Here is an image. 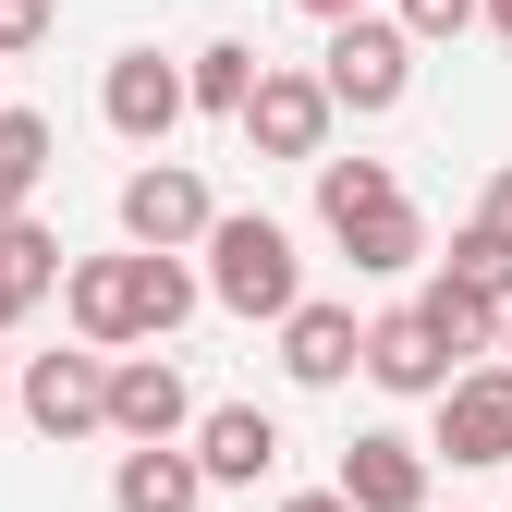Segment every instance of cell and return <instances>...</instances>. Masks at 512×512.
<instances>
[{"mask_svg":"<svg viewBox=\"0 0 512 512\" xmlns=\"http://www.w3.org/2000/svg\"><path fill=\"white\" fill-rule=\"evenodd\" d=\"M208 305V281L183 269V256H74V281H61V317H74L86 354H135V342H171L183 317Z\"/></svg>","mask_w":512,"mask_h":512,"instance_id":"1","label":"cell"},{"mask_svg":"<svg viewBox=\"0 0 512 512\" xmlns=\"http://www.w3.org/2000/svg\"><path fill=\"white\" fill-rule=\"evenodd\" d=\"M208 305L269 317V330L305 305V256H293V232L269 208H220V232H208Z\"/></svg>","mask_w":512,"mask_h":512,"instance_id":"2","label":"cell"},{"mask_svg":"<svg viewBox=\"0 0 512 512\" xmlns=\"http://www.w3.org/2000/svg\"><path fill=\"white\" fill-rule=\"evenodd\" d=\"M317 86H330V110H354V122L403 110V98H415V37H403L391 13L330 25V49H317Z\"/></svg>","mask_w":512,"mask_h":512,"instance_id":"3","label":"cell"},{"mask_svg":"<svg viewBox=\"0 0 512 512\" xmlns=\"http://www.w3.org/2000/svg\"><path fill=\"white\" fill-rule=\"evenodd\" d=\"M13 415L49 439V452H74V439H110V354H25L13 378Z\"/></svg>","mask_w":512,"mask_h":512,"instance_id":"4","label":"cell"},{"mask_svg":"<svg viewBox=\"0 0 512 512\" xmlns=\"http://www.w3.org/2000/svg\"><path fill=\"white\" fill-rule=\"evenodd\" d=\"M208 232H220V196L183 159L122 171V244H135V256H208Z\"/></svg>","mask_w":512,"mask_h":512,"instance_id":"5","label":"cell"},{"mask_svg":"<svg viewBox=\"0 0 512 512\" xmlns=\"http://www.w3.org/2000/svg\"><path fill=\"white\" fill-rule=\"evenodd\" d=\"M110 439L122 452H183L196 439V391L171 354H110Z\"/></svg>","mask_w":512,"mask_h":512,"instance_id":"6","label":"cell"},{"mask_svg":"<svg viewBox=\"0 0 512 512\" xmlns=\"http://www.w3.org/2000/svg\"><path fill=\"white\" fill-rule=\"evenodd\" d=\"M183 110H196V86H183V61H159V49H122L110 74H98V122H110L122 147H171Z\"/></svg>","mask_w":512,"mask_h":512,"instance_id":"7","label":"cell"},{"mask_svg":"<svg viewBox=\"0 0 512 512\" xmlns=\"http://www.w3.org/2000/svg\"><path fill=\"white\" fill-rule=\"evenodd\" d=\"M330 488H342L354 512H427V488H439V452H427V439H403V427H354Z\"/></svg>","mask_w":512,"mask_h":512,"instance_id":"8","label":"cell"},{"mask_svg":"<svg viewBox=\"0 0 512 512\" xmlns=\"http://www.w3.org/2000/svg\"><path fill=\"white\" fill-rule=\"evenodd\" d=\"M330 122H342V110H330V86L293 74V61H269V86H256V110L232 122V135H244L256 159H305V171H317V159H330Z\"/></svg>","mask_w":512,"mask_h":512,"instance_id":"9","label":"cell"},{"mask_svg":"<svg viewBox=\"0 0 512 512\" xmlns=\"http://www.w3.org/2000/svg\"><path fill=\"white\" fill-rule=\"evenodd\" d=\"M427 452L464 464V476L512 464V366H464L452 391H439V439H427Z\"/></svg>","mask_w":512,"mask_h":512,"instance_id":"10","label":"cell"},{"mask_svg":"<svg viewBox=\"0 0 512 512\" xmlns=\"http://www.w3.org/2000/svg\"><path fill=\"white\" fill-rule=\"evenodd\" d=\"M281 378H293V391H342V378H366V317L330 305V293H305L281 317Z\"/></svg>","mask_w":512,"mask_h":512,"instance_id":"11","label":"cell"},{"mask_svg":"<svg viewBox=\"0 0 512 512\" xmlns=\"http://www.w3.org/2000/svg\"><path fill=\"white\" fill-rule=\"evenodd\" d=\"M366 378H378L391 403H439L464 366L427 342V317H415V305H378V317H366Z\"/></svg>","mask_w":512,"mask_h":512,"instance_id":"12","label":"cell"},{"mask_svg":"<svg viewBox=\"0 0 512 512\" xmlns=\"http://www.w3.org/2000/svg\"><path fill=\"white\" fill-rule=\"evenodd\" d=\"M196 464H208V488L281 476V415H269V403H208V415H196Z\"/></svg>","mask_w":512,"mask_h":512,"instance_id":"13","label":"cell"},{"mask_svg":"<svg viewBox=\"0 0 512 512\" xmlns=\"http://www.w3.org/2000/svg\"><path fill=\"white\" fill-rule=\"evenodd\" d=\"M74 281V256H61L49 220H0V330H25V317Z\"/></svg>","mask_w":512,"mask_h":512,"instance_id":"14","label":"cell"},{"mask_svg":"<svg viewBox=\"0 0 512 512\" xmlns=\"http://www.w3.org/2000/svg\"><path fill=\"white\" fill-rule=\"evenodd\" d=\"M196 500H208L196 439H183V452H122L110 464V512H196Z\"/></svg>","mask_w":512,"mask_h":512,"instance_id":"15","label":"cell"},{"mask_svg":"<svg viewBox=\"0 0 512 512\" xmlns=\"http://www.w3.org/2000/svg\"><path fill=\"white\" fill-rule=\"evenodd\" d=\"M415 317H427V342L452 354V366H500V305H488V293L427 281V293H415Z\"/></svg>","mask_w":512,"mask_h":512,"instance_id":"16","label":"cell"},{"mask_svg":"<svg viewBox=\"0 0 512 512\" xmlns=\"http://www.w3.org/2000/svg\"><path fill=\"white\" fill-rule=\"evenodd\" d=\"M391 208H403L391 159H317V220H330V244L366 232V220H391Z\"/></svg>","mask_w":512,"mask_h":512,"instance_id":"17","label":"cell"},{"mask_svg":"<svg viewBox=\"0 0 512 512\" xmlns=\"http://www.w3.org/2000/svg\"><path fill=\"white\" fill-rule=\"evenodd\" d=\"M183 86H196V110H208V122H244V110H256V86H269V61H256L244 37H208L196 61H183Z\"/></svg>","mask_w":512,"mask_h":512,"instance_id":"18","label":"cell"},{"mask_svg":"<svg viewBox=\"0 0 512 512\" xmlns=\"http://www.w3.org/2000/svg\"><path fill=\"white\" fill-rule=\"evenodd\" d=\"M37 183H49V122L0 110V220H37Z\"/></svg>","mask_w":512,"mask_h":512,"instance_id":"19","label":"cell"},{"mask_svg":"<svg viewBox=\"0 0 512 512\" xmlns=\"http://www.w3.org/2000/svg\"><path fill=\"white\" fill-rule=\"evenodd\" d=\"M439 281H464V293H488V305H512V232L476 208L464 232H452V256H439Z\"/></svg>","mask_w":512,"mask_h":512,"instance_id":"20","label":"cell"},{"mask_svg":"<svg viewBox=\"0 0 512 512\" xmlns=\"http://www.w3.org/2000/svg\"><path fill=\"white\" fill-rule=\"evenodd\" d=\"M342 256H354V281H403L415 256H427V220H415V196H403L391 220H366V232H342Z\"/></svg>","mask_w":512,"mask_h":512,"instance_id":"21","label":"cell"},{"mask_svg":"<svg viewBox=\"0 0 512 512\" xmlns=\"http://www.w3.org/2000/svg\"><path fill=\"white\" fill-rule=\"evenodd\" d=\"M391 25H403L415 49H452V37H476V25H488V0H391Z\"/></svg>","mask_w":512,"mask_h":512,"instance_id":"22","label":"cell"},{"mask_svg":"<svg viewBox=\"0 0 512 512\" xmlns=\"http://www.w3.org/2000/svg\"><path fill=\"white\" fill-rule=\"evenodd\" d=\"M49 25H61V0H0V61H25Z\"/></svg>","mask_w":512,"mask_h":512,"instance_id":"23","label":"cell"},{"mask_svg":"<svg viewBox=\"0 0 512 512\" xmlns=\"http://www.w3.org/2000/svg\"><path fill=\"white\" fill-rule=\"evenodd\" d=\"M293 13H317V25H366L378 0H293Z\"/></svg>","mask_w":512,"mask_h":512,"instance_id":"24","label":"cell"},{"mask_svg":"<svg viewBox=\"0 0 512 512\" xmlns=\"http://www.w3.org/2000/svg\"><path fill=\"white\" fill-rule=\"evenodd\" d=\"M281 512H354V500H342V488H293Z\"/></svg>","mask_w":512,"mask_h":512,"instance_id":"25","label":"cell"},{"mask_svg":"<svg viewBox=\"0 0 512 512\" xmlns=\"http://www.w3.org/2000/svg\"><path fill=\"white\" fill-rule=\"evenodd\" d=\"M488 220H500V232H512V171H500V183H488Z\"/></svg>","mask_w":512,"mask_h":512,"instance_id":"26","label":"cell"},{"mask_svg":"<svg viewBox=\"0 0 512 512\" xmlns=\"http://www.w3.org/2000/svg\"><path fill=\"white\" fill-rule=\"evenodd\" d=\"M488 37H500V49H512V0H488Z\"/></svg>","mask_w":512,"mask_h":512,"instance_id":"27","label":"cell"},{"mask_svg":"<svg viewBox=\"0 0 512 512\" xmlns=\"http://www.w3.org/2000/svg\"><path fill=\"white\" fill-rule=\"evenodd\" d=\"M500 366H512V305H500Z\"/></svg>","mask_w":512,"mask_h":512,"instance_id":"28","label":"cell"},{"mask_svg":"<svg viewBox=\"0 0 512 512\" xmlns=\"http://www.w3.org/2000/svg\"><path fill=\"white\" fill-rule=\"evenodd\" d=\"M0 415H13V366H0Z\"/></svg>","mask_w":512,"mask_h":512,"instance_id":"29","label":"cell"},{"mask_svg":"<svg viewBox=\"0 0 512 512\" xmlns=\"http://www.w3.org/2000/svg\"><path fill=\"white\" fill-rule=\"evenodd\" d=\"M0 110H13V98H0Z\"/></svg>","mask_w":512,"mask_h":512,"instance_id":"30","label":"cell"}]
</instances>
